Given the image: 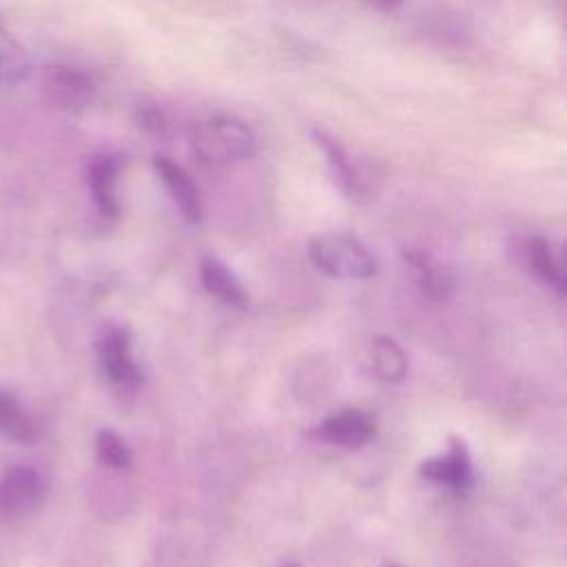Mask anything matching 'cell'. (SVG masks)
Masks as SVG:
<instances>
[{
  "label": "cell",
  "mask_w": 567,
  "mask_h": 567,
  "mask_svg": "<svg viewBox=\"0 0 567 567\" xmlns=\"http://www.w3.org/2000/svg\"><path fill=\"white\" fill-rule=\"evenodd\" d=\"M95 450L102 465L113 470H126L133 461V452L126 441L113 430H100L95 436Z\"/></svg>",
  "instance_id": "obj_17"
},
{
  "label": "cell",
  "mask_w": 567,
  "mask_h": 567,
  "mask_svg": "<svg viewBox=\"0 0 567 567\" xmlns=\"http://www.w3.org/2000/svg\"><path fill=\"white\" fill-rule=\"evenodd\" d=\"M308 255L319 270L332 277L365 279L377 272V261L368 248L346 233H321L312 237Z\"/></svg>",
  "instance_id": "obj_2"
},
{
  "label": "cell",
  "mask_w": 567,
  "mask_h": 567,
  "mask_svg": "<svg viewBox=\"0 0 567 567\" xmlns=\"http://www.w3.org/2000/svg\"><path fill=\"white\" fill-rule=\"evenodd\" d=\"M97 361L104 377L122 388L137 385L142 374L133 361L128 334L117 326H109L97 339Z\"/></svg>",
  "instance_id": "obj_5"
},
{
  "label": "cell",
  "mask_w": 567,
  "mask_h": 567,
  "mask_svg": "<svg viewBox=\"0 0 567 567\" xmlns=\"http://www.w3.org/2000/svg\"><path fill=\"white\" fill-rule=\"evenodd\" d=\"M0 434L16 443H33L40 436L35 419L20 405L13 392L0 388Z\"/></svg>",
  "instance_id": "obj_12"
},
{
  "label": "cell",
  "mask_w": 567,
  "mask_h": 567,
  "mask_svg": "<svg viewBox=\"0 0 567 567\" xmlns=\"http://www.w3.org/2000/svg\"><path fill=\"white\" fill-rule=\"evenodd\" d=\"M199 272H202V284L208 292H213L228 306H235V308L246 306V292L224 261L215 257H204Z\"/></svg>",
  "instance_id": "obj_13"
},
{
  "label": "cell",
  "mask_w": 567,
  "mask_h": 567,
  "mask_svg": "<svg viewBox=\"0 0 567 567\" xmlns=\"http://www.w3.org/2000/svg\"><path fill=\"white\" fill-rule=\"evenodd\" d=\"M31 55L27 47L0 27V86L20 84L31 73Z\"/></svg>",
  "instance_id": "obj_15"
},
{
  "label": "cell",
  "mask_w": 567,
  "mask_h": 567,
  "mask_svg": "<svg viewBox=\"0 0 567 567\" xmlns=\"http://www.w3.org/2000/svg\"><path fill=\"white\" fill-rule=\"evenodd\" d=\"M527 261L540 281H545L556 295H565V270L554 252V246L545 237H532L527 244Z\"/></svg>",
  "instance_id": "obj_14"
},
{
  "label": "cell",
  "mask_w": 567,
  "mask_h": 567,
  "mask_svg": "<svg viewBox=\"0 0 567 567\" xmlns=\"http://www.w3.org/2000/svg\"><path fill=\"white\" fill-rule=\"evenodd\" d=\"M419 474L432 483L452 487L456 492L470 489L474 483V472H472L467 445L458 436H452L450 452L445 456H434V458H427L425 463H421Z\"/></svg>",
  "instance_id": "obj_7"
},
{
  "label": "cell",
  "mask_w": 567,
  "mask_h": 567,
  "mask_svg": "<svg viewBox=\"0 0 567 567\" xmlns=\"http://www.w3.org/2000/svg\"><path fill=\"white\" fill-rule=\"evenodd\" d=\"M190 151L204 166H228L248 159L257 151V137L246 122L215 115L193 126Z\"/></svg>",
  "instance_id": "obj_1"
},
{
  "label": "cell",
  "mask_w": 567,
  "mask_h": 567,
  "mask_svg": "<svg viewBox=\"0 0 567 567\" xmlns=\"http://www.w3.org/2000/svg\"><path fill=\"white\" fill-rule=\"evenodd\" d=\"M372 434H374V425L370 416L361 410H343V412L330 414L319 425V436L341 447H361L372 439Z\"/></svg>",
  "instance_id": "obj_10"
},
{
  "label": "cell",
  "mask_w": 567,
  "mask_h": 567,
  "mask_svg": "<svg viewBox=\"0 0 567 567\" xmlns=\"http://www.w3.org/2000/svg\"><path fill=\"white\" fill-rule=\"evenodd\" d=\"M312 142L317 144V148L323 153L332 182L339 186V190L350 197V199H363L365 197V186L357 173V168L352 166L346 148L326 131L321 128H312Z\"/></svg>",
  "instance_id": "obj_9"
},
{
  "label": "cell",
  "mask_w": 567,
  "mask_h": 567,
  "mask_svg": "<svg viewBox=\"0 0 567 567\" xmlns=\"http://www.w3.org/2000/svg\"><path fill=\"white\" fill-rule=\"evenodd\" d=\"M368 2L377 9H381V11H394V9L401 7L403 0H368Z\"/></svg>",
  "instance_id": "obj_19"
},
{
  "label": "cell",
  "mask_w": 567,
  "mask_h": 567,
  "mask_svg": "<svg viewBox=\"0 0 567 567\" xmlns=\"http://www.w3.org/2000/svg\"><path fill=\"white\" fill-rule=\"evenodd\" d=\"M390 567H396V565H390Z\"/></svg>",
  "instance_id": "obj_21"
},
{
  "label": "cell",
  "mask_w": 567,
  "mask_h": 567,
  "mask_svg": "<svg viewBox=\"0 0 567 567\" xmlns=\"http://www.w3.org/2000/svg\"><path fill=\"white\" fill-rule=\"evenodd\" d=\"M47 492L44 476L31 465H11L0 476V520L16 523L31 516Z\"/></svg>",
  "instance_id": "obj_3"
},
{
  "label": "cell",
  "mask_w": 567,
  "mask_h": 567,
  "mask_svg": "<svg viewBox=\"0 0 567 567\" xmlns=\"http://www.w3.org/2000/svg\"><path fill=\"white\" fill-rule=\"evenodd\" d=\"M372 368L383 381H401L408 370V359L401 346L390 337H377L372 343Z\"/></svg>",
  "instance_id": "obj_16"
},
{
  "label": "cell",
  "mask_w": 567,
  "mask_h": 567,
  "mask_svg": "<svg viewBox=\"0 0 567 567\" xmlns=\"http://www.w3.org/2000/svg\"><path fill=\"white\" fill-rule=\"evenodd\" d=\"M137 122H140V126H142L144 131H148V133H153V135H164L166 128H168L162 109L155 106V104H142V106L137 109Z\"/></svg>",
  "instance_id": "obj_18"
},
{
  "label": "cell",
  "mask_w": 567,
  "mask_h": 567,
  "mask_svg": "<svg viewBox=\"0 0 567 567\" xmlns=\"http://www.w3.org/2000/svg\"><path fill=\"white\" fill-rule=\"evenodd\" d=\"M153 166L164 188L168 190L171 199L179 208L182 217L190 224H197L202 219V202L190 175L179 164H175L171 157H164V155H157Z\"/></svg>",
  "instance_id": "obj_8"
},
{
  "label": "cell",
  "mask_w": 567,
  "mask_h": 567,
  "mask_svg": "<svg viewBox=\"0 0 567 567\" xmlns=\"http://www.w3.org/2000/svg\"><path fill=\"white\" fill-rule=\"evenodd\" d=\"M122 155L115 153H97L91 157L86 166V184L91 199L97 213L106 219H115L120 215L117 199V177L122 171Z\"/></svg>",
  "instance_id": "obj_6"
},
{
  "label": "cell",
  "mask_w": 567,
  "mask_h": 567,
  "mask_svg": "<svg viewBox=\"0 0 567 567\" xmlns=\"http://www.w3.org/2000/svg\"><path fill=\"white\" fill-rule=\"evenodd\" d=\"M284 567H299V565H295V563H288V565H284Z\"/></svg>",
  "instance_id": "obj_20"
},
{
  "label": "cell",
  "mask_w": 567,
  "mask_h": 567,
  "mask_svg": "<svg viewBox=\"0 0 567 567\" xmlns=\"http://www.w3.org/2000/svg\"><path fill=\"white\" fill-rule=\"evenodd\" d=\"M405 264L414 272V279L421 288V292L432 301H445L454 290V277L452 272L439 264L432 255L421 250H410L403 255Z\"/></svg>",
  "instance_id": "obj_11"
},
{
  "label": "cell",
  "mask_w": 567,
  "mask_h": 567,
  "mask_svg": "<svg viewBox=\"0 0 567 567\" xmlns=\"http://www.w3.org/2000/svg\"><path fill=\"white\" fill-rule=\"evenodd\" d=\"M42 91L53 106L62 111H80L93 100L95 82L84 69L55 64L44 71Z\"/></svg>",
  "instance_id": "obj_4"
}]
</instances>
